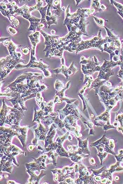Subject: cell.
Returning <instances> with one entry per match:
<instances>
[{"mask_svg": "<svg viewBox=\"0 0 123 184\" xmlns=\"http://www.w3.org/2000/svg\"><path fill=\"white\" fill-rule=\"evenodd\" d=\"M119 154L115 156L116 159L118 162H123V149H121L119 151Z\"/></svg>", "mask_w": 123, "mask_h": 184, "instance_id": "1", "label": "cell"}]
</instances>
